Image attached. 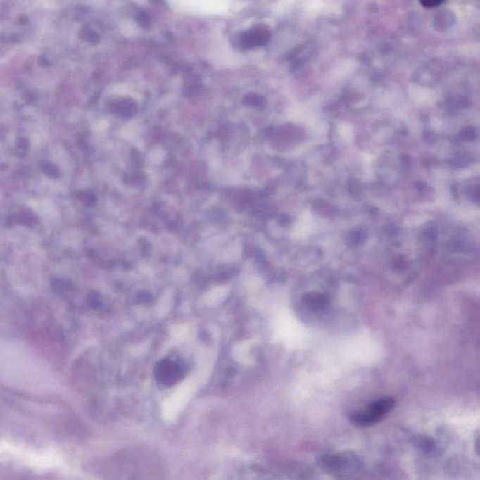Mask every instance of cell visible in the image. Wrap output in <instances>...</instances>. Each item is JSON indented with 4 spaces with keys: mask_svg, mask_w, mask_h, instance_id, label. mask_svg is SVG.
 Returning a JSON list of instances; mask_svg holds the SVG:
<instances>
[{
    "mask_svg": "<svg viewBox=\"0 0 480 480\" xmlns=\"http://www.w3.org/2000/svg\"><path fill=\"white\" fill-rule=\"evenodd\" d=\"M137 20L138 24L142 25V27H146V25L149 24V22H151L149 14L145 13V11H140V13H138Z\"/></svg>",
    "mask_w": 480,
    "mask_h": 480,
    "instance_id": "obj_4",
    "label": "cell"
},
{
    "mask_svg": "<svg viewBox=\"0 0 480 480\" xmlns=\"http://www.w3.org/2000/svg\"><path fill=\"white\" fill-rule=\"evenodd\" d=\"M444 1L445 0H419V2L422 3L423 7L427 8L438 7V6L441 5Z\"/></svg>",
    "mask_w": 480,
    "mask_h": 480,
    "instance_id": "obj_5",
    "label": "cell"
},
{
    "mask_svg": "<svg viewBox=\"0 0 480 480\" xmlns=\"http://www.w3.org/2000/svg\"><path fill=\"white\" fill-rule=\"evenodd\" d=\"M395 400L391 397H384L372 403L369 408L353 415L351 420L354 424L360 427L372 426L379 422L393 409Z\"/></svg>",
    "mask_w": 480,
    "mask_h": 480,
    "instance_id": "obj_1",
    "label": "cell"
},
{
    "mask_svg": "<svg viewBox=\"0 0 480 480\" xmlns=\"http://www.w3.org/2000/svg\"><path fill=\"white\" fill-rule=\"evenodd\" d=\"M270 38V33L267 28L264 25H258L248 32L243 34L241 39H240V44L245 49L261 46V45L267 44Z\"/></svg>",
    "mask_w": 480,
    "mask_h": 480,
    "instance_id": "obj_3",
    "label": "cell"
},
{
    "mask_svg": "<svg viewBox=\"0 0 480 480\" xmlns=\"http://www.w3.org/2000/svg\"><path fill=\"white\" fill-rule=\"evenodd\" d=\"M186 374V366L182 360L166 358L157 363L154 369L155 379L160 385L172 386L183 379Z\"/></svg>",
    "mask_w": 480,
    "mask_h": 480,
    "instance_id": "obj_2",
    "label": "cell"
}]
</instances>
